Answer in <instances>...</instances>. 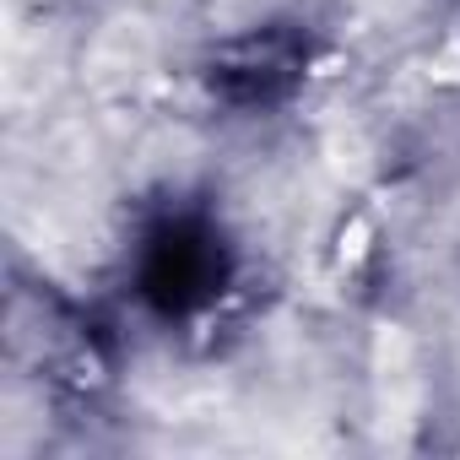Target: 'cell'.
<instances>
[{
  "label": "cell",
  "instance_id": "1",
  "mask_svg": "<svg viewBox=\"0 0 460 460\" xmlns=\"http://www.w3.org/2000/svg\"><path fill=\"white\" fill-rule=\"evenodd\" d=\"M141 282H146V298L184 314L195 304H206L222 282V250L211 244V234L200 227H163L146 250V266H141Z\"/></svg>",
  "mask_w": 460,
  "mask_h": 460
},
{
  "label": "cell",
  "instance_id": "2",
  "mask_svg": "<svg viewBox=\"0 0 460 460\" xmlns=\"http://www.w3.org/2000/svg\"><path fill=\"white\" fill-rule=\"evenodd\" d=\"M288 76H293V55H282L277 39H266V44H244L239 60H227V66L217 71V82L234 93V98H244V103L282 93Z\"/></svg>",
  "mask_w": 460,
  "mask_h": 460
}]
</instances>
